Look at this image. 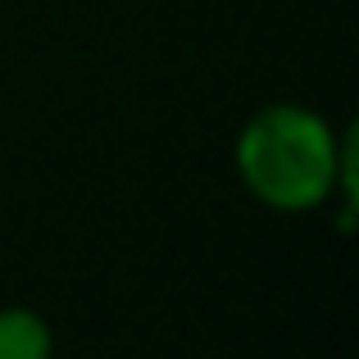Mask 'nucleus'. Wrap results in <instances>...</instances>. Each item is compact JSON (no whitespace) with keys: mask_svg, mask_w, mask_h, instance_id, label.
<instances>
[{"mask_svg":"<svg viewBox=\"0 0 359 359\" xmlns=\"http://www.w3.org/2000/svg\"><path fill=\"white\" fill-rule=\"evenodd\" d=\"M355 141H337L327 118L300 105L259 109L237 137V173L269 210H314L341 182L355 187Z\"/></svg>","mask_w":359,"mask_h":359,"instance_id":"obj_1","label":"nucleus"},{"mask_svg":"<svg viewBox=\"0 0 359 359\" xmlns=\"http://www.w3.org/2000/svg\"><path fill=\"white\" fill-rule=\"evenodd\" d=\"M55 337L32 309H0V359H50Z\"/></svg>","mask_w":359,"mask_h":359,"instance_id":"obj_2","label":"nucleus"}]
</instances>
